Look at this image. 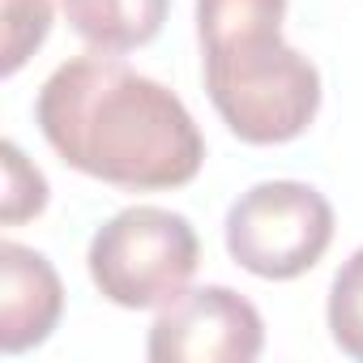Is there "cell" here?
Instances as JSON below:
<instances>
[{"label":"cell","instance_id":"obj_9","mask_svg":"<svg viewBox=\"0 0 363 363\" xmlns=\"http://www.w3.org/2000/svg\"><path fill=\"white\" fill-rule=\"evenodd\" d=\"M48 206V179L35 162H26V154L18 150V141L0 145V214L5 223H22L30 214H39Z\"/></svg>","mask_w":363,"mask_h":363},{"label":"cell","instance_id":"obj_10","mask_svg":"<svg viewBox=\"0 0 363 363\" xmlns=\"http://www.w3.org/2000/svg\"><path fill=\"white\" fill-rule=\"evenodd\" d=\"M52 26V0H5V26H0V43H5V73H13L30 48L43 43Z\"/></svg>","mask_w":363,"mask_h":363},{"label":"cell","instance_id":"obj_8","mask_svg":"<svg viewBox=\"0 0 363 363\" xmlns=\"http://www.w3.org/2000/svg\"><path fill=\"white\" fill-rule=\"evenodd\" d=\"M329 329H333V342L363 359V248H354L342 269L333 274V286H329Z\"/></svg>","mask_w":363,"mask_h":363},{"label":"cell","instance_id":"obj_4","mask_svg":"<svg viewBox=\"0 0 363 363\" xmlns=\"http://www.w3.org/2000/svg\"><path fill=\"white\" fill-rule=\"evenodd\" d=\"M333 240V206L303 179H261L227 214V248L257 278H299Z\"/></svg>","mask_w":363,"mask_h":363},{"label":"cell","instance_id":"obj_6","mask_svg":"<svg viewBox=\"0 0 363 363\" xmlns=\"http://www.w3.org/2000/svg\"><path fill=\"white\" fill-rule=\"evenodd\" d=\"M60 274L52 261L18 240L0 244V350L43 342L60 320Z\"/></svg>","mask_w":363,"mask_h":363},{"label":"cell","instance_id":"obj_2","mask_svg":"<svg viewBox=\"0 0 363 363\" xmlns=\"http://www.w3.org/2000/svg\"><path fill=\"white\" fill-rule=\"evenodd\" d=\"M286 0H197L206 90L252 145L299 137L320 107V69L282 39Z\"/></svg>","mask_w":363,"mask_h":363},{"label":"cell","instance_id":"obj_5","mask_svg":"<svg viewBox=\"0 0 363 363\" xmlns=\"http://www.w3.org/2000/svg\"><path fill=\"white\" fill-rule=\"evenodd\" d=\"M265 346V320L231 286H184L150 325L154 363H248Z\"/></svg>","mask_w":363,"mask_h":363},{"label":"cell","instance_id":"obj_3","mask_svg":"<svg viewBox=\"0 0 363 363\" xmlns=\"http://www.w3.org/2000/svg\"><path fill=\"white\" fill-rule=\"evenodd\" d=\"M197 231L162 206H128L90 240V278L120 308H162L197 274Z\"/></svg>","mask_w":363,"mask_h":363},{"label":"cell","instance_id":"obj_1","mask_svg":"<svg viewBox=\"0 0 363 363\" xmlns=\"http://www.w3.org/2000/svg\"><path fill=\"white\" fill-rule=\"evenodd\" d=\"M35 116L69 167L120 189H179L206 158L201 128L179 94L107 48L56 65Z\"/></svg>","mask_w":363,"mask_h":363},{"label":"cell","instance_id":"obj_7","mask_svg":"<svg viewBox=\"0 0 363 363\" xmlns=\"http://www.w3.org/2000/svg\"><path fill=\"white\" fill-rule=\"evenodd\" d=\"M69 26L107 52H128L158 35L167 0H60Z\"/></svg>","mask_w":363,"mask_h":363}]
</instances>
